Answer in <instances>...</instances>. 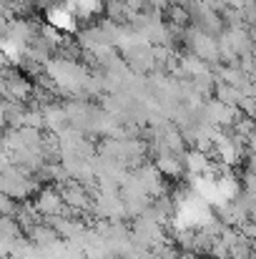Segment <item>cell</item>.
Segmentation results:
<instances>
[{
    "instance_id": "cell-1",
    "label": "cell",
    "mask_w": 256,
    "mask_h": 259,
    "mask_svg": "<svg viewBox=\"0 0 256 259\" xmlns=\"http://www.w3.org/2000/svg\"><path fill=\"white\" fill-rule=\"evenodd\" d=\"M63 204H66V201H63V194L56 191V189H43L40 196H38V211H40V214H48L50 219H53V217H61Z\"/></svg>"
}]
</instances>
